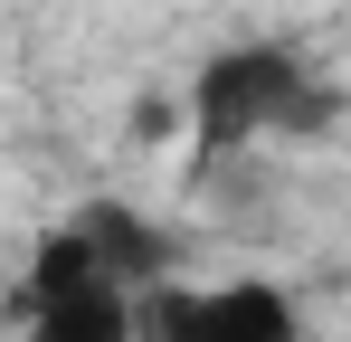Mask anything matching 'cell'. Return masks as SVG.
Segmentation results:
<instances>
[{
  "instance_id": "cell-1",
  "label": "cell",
  "mask_w": 351,
  "mask_h": 342,
  "mask_svg": "<svg viewBox=\"0 0 351 342\" xmlns=\"http://www.w3.org/2000/svg\"><path fill=\"white\" fill-rule=\"evenodd\" d=\"M323 114V86L313 67L285 48V38H237L199 67L190 86V133L199 152H237V143H266V133H294Z\"/></svg>"
},
{
  "instance_id": "cell-2",
  "label": "cell",
  "mask_w": 351,
  "mask_h": 342,
  "mask_svg": "<svg viewBox=\"0 0 351 342\" xmlns=\"http://www.w3.org/2000/svg\"><path fill=\"white\" fill-rule=\"evenodd\" d=\"M143 342H304V304L266 276H219V285H152L133 295Z\"/></svg>"
},
{
  "instance_id": "cell-3",
  "label": "cell",
  "mask_w": 351,
  "mask_h": 342,
  "mask_svg": "<svg viewBox=\"0 0 351 342\" xmlns=\"http://www.w3.org/2000/svg\"><path fill=\"white\" fill-rule=\"evenodd\" d=\"M19 342H143L123 285H66L48 304H19Z\"/></svg>"
}]
</instances>
